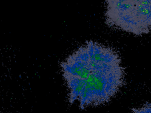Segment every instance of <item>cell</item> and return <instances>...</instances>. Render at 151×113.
Wrapping results in <instances>:
<instances>
[{"label":"cell","instance_id":"1","mask_svg":"<svg viewBox=\"0 0 151 113\" xmlns=\"http://www.w3.org/2000/svg\"><path fill=\"white\" fill-rule=\"evenodd\" d=\"M68 88L69 102L80 108L109 102L125 81L121 58L114 48L92 41L61 63Z\"/></svg>","mask_w":151,"mask_h":113},{"label":"cell","instance_id":"2","mask_svg":"<svg viewBox=\"0 0 151 113\" xmlns=\"http://www.w3.org/2000/svg\"><path fill=\"white\" fill-rule=\"evenodd\" d=\"M105 19L111 27L136 35L151 31V0L106 2Z\"/></svg>","mask_w":151,"mask_h":113},{"label":"cell","instance_id":"3","mask_svg":"<svg viewBox=\"0 0 151 113\" xmlns=\"http://www.w3.org/2000/svg\"><path fill=\"white\" fill-rule=\"evenodd\" d=\"M132 113H151V102L147 103L140 107L134 108Z\"/></svg>","mask_w":151,"mask_h":113}]
</instances>
